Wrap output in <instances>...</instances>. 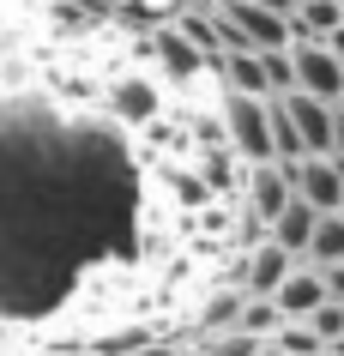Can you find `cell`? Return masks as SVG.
I'll return each mask as SVG.
<instances>
[{"label": "cell", "instance_id": "11", "mask_svg": "<svg viewBox=\"0 0 344 356\" xmlns=\"http://www.w3.org/2000/svg\"><path fill=\"white\" fill-rule=\"evenodd\" d=\"M236 326H242V332H254V338H272L278 326H284V314H278V302H272V296H242Z\"/></svg>", "mask_w": 344, "mask_h": 356}, {"label": "cell", "instance_id": "18", "mask_svg": "<svg viewBox=\"0 0 344 356\" xmlns=\"http://www.w3.org/2000/svg\"><path fill=\"white\" fill-rule=\"evenodd\" d=\"M338 13H344V0H338Z\"/></svg>", "mask_w": 344, "mask_h": 356}, {"label": "cell", "instance_id": "15", "mask_svg": "<svg viewBox=\"0 0 344 356\" xmlns=\"http://www.w3.org/2000/svg\"><path fill=\"white\" fill-rule=\"evenodd\" d=\"M320 278H326V296H332V302H344V260L320 266Z\"/></svg>", "mask_w": 344, "mask_h": 356}, {"label": "cell", "instance_id": "2", "mask_svg": "<svg viewBox=\"0 0 344 356\" xmlns=\"http://www.w3.org/2000/svg\"><path fill=\"white\" fill-rule=\"evenodd\" d=\"M296 200V163H248L242 169V211H248V224L266 229L278 211Z\"/></svg>", "mask_w": 344, "mask_h": 356}, {"label": "cell", "instance_id": "16", "mask_svg": "<svg viewBox=\"0 0 344 356\" xmlns=\"http://www.w3.org/2000/svg\"><path fill=\"white\" fill-rule=\"evenodd\" d=\"M320 42H326V49H332V55H338V60H344V19H338V24H332V31H326V37H320Z\"/></svg>", "mask_w": 344, "mask_h": 356}, {"label": "cell", "instance_id": "8", "mask_svg": "<svg viewBox=\"0 0 344 356\" xmlns=\"http://www.w3.org/2000/svg\"><path fill=\"white\" fill-rule=\"evenodd\" d=\"M224 91H242V97H272L266 55H260V49H224Z\"/></svg>", "mask_w": 344, "mask_h": 356}, {"label": "cell", "instance_id": "4", "mask_svg": "<svg viewBox=\"0 0 344 356\" xmlns=\"http://www.w3.org/2000/svg\"><path fill=\"white\" fill-rule=\"evenodd\" d=\"M278 109L290 115V127H296V139H302L308 157L332 151V121H338V103H320V97H308V91H284V97H278Z\"/></svg>", "mask_w": 344, "mask_h": 356}, {"label": "cell", "instance_id": "10", "mask_svg": "<svg viewBox=\"0 0 344 356\" xmlns=\"http://www.w3.org/2000/svg\"><path fill=\"white\" fill-rule=\"evenodd\" d=\"M302 260H314V266L344 260V211H320V218H314V236H308Z\"/></svg>", "mask_w": 344, "mask_h": 356}, {"label": "cell", "instance_id": "3", "mask_svg": "<svg viewBox=\"0 0 344 356\" xmlns=\"http://www.w3.org/2000/svg\"><path fill=\"white\" fill-rule=\"evenodd\" d=\"M290 60H296V91L320 97V103H338V97H344V60L332 55L320 37L290 42Z\"/></svg>", "mask_w": 344, "mask_h": 356}, {"label": "cell", "instance_id": "12", "mask_svg": "<svg viewBox=\"0 0 344 356\" xmlns=\"http://www.w3.org/2000/svg\"><path fill=\"white\" fill-rule=\"evenodd\" d=\"M272 344H278L284 356H326V338L314 332L308 320H284V326L272 332Z\"/></svg>", "mask_w": 344, "mask_h": 356}, {"label": "cell", "instance_id": "7", "mask_svg": "<svg viewBox=\"0 0 344 356\" xmlns=\"http://www.w3.org/2000/svg\"><path fill=\"white\" fill-rule=\"evenodd\" d=\"M272 302H278V314H284V320H308V314L326 302L320 266H314V260H296V266H290V278L272 290Z\"/></svg>", "mask_w": 344, "mask_h": 356}, {"label": "cell", "instance_id": "5", "mask_svg": "<svg viewBox=\"0 0 344 356\" xmlns=\"http://www.w3.org/2000/svg\"><path fill=\"white\" fill-rule=\"evenodd\" d=\"M290 266H296V254H290V248H278L272 236H260V242H248V254H242L236 284H242L248 296H272V290L290 278Z\"/></svg>", "mask_w": 344, "mask_h": 356}, {"label": "cell", "instance_id": "1", "mask_svg": "<svg viewBox=\"0 0 344 356\" xmlns=\"http://www.w3.org/2000/svg\"><path fill=\"white\" fill-rule=\"evenodd\" d=\"M218 121H224V139H229V151L242 157V169L248 163H272V97L224 91Z\"/></svg>", "mask_w": 344, "mask_h": 356}, {"label": "cell", "instance_id": "19", "mask_svg": "<svg viewBox=\"0 0 344 356\" xmlns=\"http://www.w3.org/2000/svg\"><path fill=\"white\" fill-rule=\"evenodd\" d=\"M338 109H344V97H338Z\"/></svg>", "mask_w": 344, "mask_h": 356}, {"label": "cell", "instance_id": "6", "mask_svg": "<svg viewBox=\"0 0 344 356\" xmlns=\"http://www.w3.org/2000/svg\"><path fill=\"white\" fill-rule=\"evenodd\" d=\"M296 200H308L314 211H338L344 206V163L338 157H302L296 163Z\"/></svg>", "mask_w": 344, "mask_h": 356}, {"label": "cell", "instance_id": "14", "mask_svg": "<svg viewBox=\"0 0 344 356\" xmlns=\"http://www.w3.org/2000/svg\"><path fill=\"white\" fill-rule=\"evenodd\" d=\"M308 326H314V332H320L326 344H338V338H344V302H332V296H326L320 308L308 314Z\"/></svg>", "mask_w": 344, "mask_h": 356}, {"label": "cell", "instance_id": "17", "mask_svg": "<svg viewBox=\"0 0 344 356\" xmlns=\"http://www.w3.org/2000/svg\"><path fill=\"white\" fill-rule=\"evenodd\" d=\"M326 157H338V163H344V109H338V121H332V151H326Z\"/></svg>", "mask_w": 344, "mask_h": 356}, {"label": "cell", "instance_id": "20", "mask_svg": "<svg viewBox=\"0 0 344 356\" xmlns=\"http://www.w3.org/2000/svg\"><path fill=\"white\" fill-rule=\"evenodd\" d=\"M338 211H344V206H338Z\"/></svg>", "mask_w": 344, "mask_h": 356}, {"label": "cell", "instance_id": "9", "mask_svg": "<svg viewBox=\"0 0 344 356\" xmlns=\"http://www.w3.org/2000/svg\"><path fill=\"white\" fill-rule=\"evenodd\" d=\"M314 218H320V211L308 206V200H290V206L266 224V236H272L278 248H290L296 260H302V254H308V236H314Z\"/></svg>", "mask_w": 344, "mask_h": 356}, {"label": "cell", "instance_id": "13", "mask_svg": "<svg viewBox=\"0 0 344 356\" xmlns=\"http://www.w3.org/2000/svg\"><path fill=\"white\" fill-rule=\"evenodd\" d=\"M260 344H266V338H254V332H242V326H229V332H211L193 356H260Z\"/></svg>", "mask_w": 344, "mask_h": 356}]
</instances>
